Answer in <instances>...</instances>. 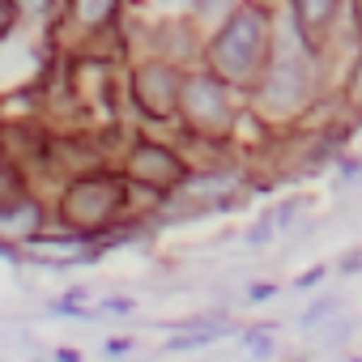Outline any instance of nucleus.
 Masks as SVG:
<instances>
[{
  "instance_id": "obj_1",
  "label": "nucleus",
  "mask_w": 362,
  "mask_h": 362,
  "mask_svg": "<svg viewBox=\"0 0 362 362\" xmlns=\"http://www.w3.org/2000/svg\"><path fill=\"white\" fill-rule=\"evenodd\" d=\"M260 43H264V13L260 9H239L214 43V64L226 77H243V73H252V64L260 56Z\"/></svg>"
},
{
  "instance_id": "obj_2",
  "label": "nucleus",
  "mask_w": 362,
  "mask_h": 362,
  "mask_svg": "<svg viewBox=\"0 0 362 362\" xmlns=\"http://www.w3.org/2000/svg\"><path fill=\"white\" fill-rule=\"evenodd\" d=\"M303 94H307V73H303L294 60H281V64L273 69L269 86H264V107H269V111H290V107L303 103Z\"/></svg>"
},
{
  "instance_id": "obj_3",
  "label": "nucleus",
  "mask_w": 362,
  "mask_h": 362,
  "mask_svg": "<svg viewBox=\"0 0 362 362\" xmlns=\"http://www.w3.org/2000/svg\"><path fill=\"white\" fill-rule=\"evenodd\" d=\"M188 111L197 115V119H205V124H214V119H226V94H222V86L218 81H192L188 86Z\"/></svg>"
},
{
  "instance_id": "obj_4",
  "label": "nucleus",
  "mask_w": 362,
  "mask_h": 362,
  "mask_svg": "<svg viewBox=\"0 0 362 362\" xmlns=\"http://www.w3.org/2000/svg\"><path fill=\"white\" fill-rule=\"evenodd\" d=\"M132 170H136L141 179H158V184H162V179H170V175H175V162H170L162 149H141V153H136V162H132Z\"/></svg>"
},
{
  "instance_id": "obj_5",
  "label": "nucleus",
  "mask_w": 362,
  "mask_h": 362,
  "mask_svg": "<svg viewBox=\"0 0 362 362\" xmlns=\"http://www.w3.org/2000/svg\"><path fill=\"white\" fill-rule=\"evenodd\" d=\"M332 9H337V0H298V18H303V26H311V30L328 26Z\"/></svg>"
},
{
  "instance_id": "obj_6",
  "label": "nucleus",
  "mask_w": 362,
  "mask_h": 362,
  "mask_svg": "<svg viewBox=\"0 0 362 362\" xmlns=\"http://www.w3.org/2000/svg\"><path fill=\"white\" fill-rule=\"evenodd\" d=\"M111 5L115 0H77V13H81V22H103L111 13Z\"/></svg>"
},
{
  "instance_id": "obj_7",
  "label": "nucleus",
  "mask_w": 362,
  "mask_h": 362,
  "mask_svg": "<svg viewBox=\"0 0 362 362\" xmlns=\"http://www.w3.org/2000/svg\"><path fill=\"white\" fill-rule=\"evenodd\" d=\"M264 298H273V286H256L252 290V303H264Z\"/></svg>"
},
{
  "instance_id": "obj_8",
  "label": "nucleus",
  "mask_w": 362,
  "mask_h": 362,
  "mask_svg": "<svg viewBox=\"0 0 362 362\" xmlns=\"http://www.w3.org/2000/svg\"><path fill=\"white\" fill-rule=\"evenodd\" d=\"M18 5H22L26 13H35V9H47V0H18Z\"/></svg>"
},
{
  "instance_id": "obj_9",
  "label": "nucleus",
  "mask_w": 362,
  "mask_h": 362,
  "mask_svg": "<svg viewBox=\"0 0 362 362\" xmlns=\"http://www.w3.org/2000/svg\"><path fill=\"white\" fill-rule=\"evenodd\" d=\"M222 5H226V0H201V9H205V13H218Z\"/></svg>"
},
{
  "instance_id": "obj_10",
  "label": "nucleus",
  "mask_w": 362,
  "mask_h": 362,
  "mask_svg": "<svg viewBox=\"0 0 362 362\" xmlns=\"http://www.w3.org/2000/svg\"><path fill=\"white\" fill-rule=\"evenodd\" d=\"M345 269H362V252H354V256L345 260Z\"/></svg>"
},
{
  "instance_id": "obj_11",
  "label": "nucleus",
  "mask_w": 362,
  "mask_h": 362,
  "mask_svg": "<svg viewBox=\"0 0 362 362\" xmlns=\"http://www.w3.org/2000/svg\"><path fill=\"white\" fill-rule=\"evenodd\" d=\"M358 90H362V64H358Z\"/></svg>"
}]
</instances>
